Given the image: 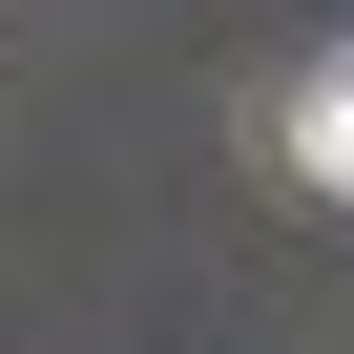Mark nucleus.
<instances>
[{
	"label": "nucleus",
	"mask_w": 354,
	"mask_h": 354,
	"mask_svg": "<svg viewBox=\"0 0 354 354\" xmlns=\"http://www.w3.org/2000/svg\"><path fill=\"white\" fill-rule=\"evenodd\" d=\"M292 188H333V209H354V63H313V84H292Z\"/></svg>",
	"instance_id": "nucleus-1"
}]
</instances>
